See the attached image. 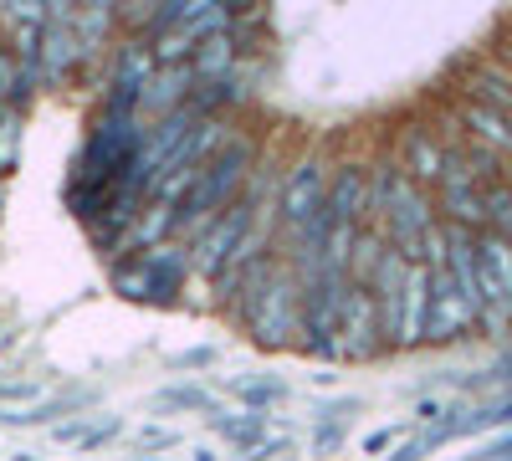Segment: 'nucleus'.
<instances>
[{"label":"nucleus","mask_w":512,"mask_h":461,"mask_svg":"<svg viewBox=\"0 0 512 461\" xmlns=\"http://www.w3.org/2000/svg\"><path fill=\"white\" fill-rule=\"evenodd\" d=\"M246 164H251V144H236V149H226L216 164H205V170L195 175V185H190V195H185V205H180V216H175V226L180 231H205L210 226V205H226V195L241 185V175H246Z\"/></svg>","instance_id":"nucleus-2"},{"label":"nucleus","mask_w":512,"mask_h":461,"mask_svg":"<svg viewBox=\"0 0 512 461\" xmlns=\"http://www.w3.org/2000/svg\"><path fill=\"white\" fill-rule=\"evenodd\" d=\"M338 339L328 344L333 354H344V359H364L384 344V328H379V308H374V292L369 282L349 277L344 287V303H338V323H333Z\"/></svg>","instance_id":"nucleus-3"},{"label":"nucleus","mask_w":512,"mask_h":461,"mask_svg":"<svg viewBox=\"0 0 512 461\" xmlns=\"http://www.w3.org/2000/svg\"><path fill=\"white\" fill-rule=\"evenodd\" d=\"M11 149H16V113L0 123V164H11Z\"/></svg>","instance_id":"nucleus-10"},{"label":"nucleus","mask_w":512,"mask_h":461,"mask_svg":"<svg viewBox=\"0 0 512 461\" xmlns=\"http://www.w3.org/2000/svg\"><path fill=\"white\" fill-rule=\"evenodd\" d=\"M497 57L512 67V31H502V36H497Z\"/></svg>","instance_id":"nucleus-11"},{"label":"nucleus","mask_w":512,"mask_h":461,"mask_svg":"<svg viewBox=\"0 0 512 461\" xmlns=\"http://www.w3.org/2000/svg\"><path fill=\"white\" fill-rule=\"evenodd\" d=\"M477 308L466 303V292L456 287L451 267H431V308H425V339L431 344H456L466 333H477Z\"/></svg>","instance_id":"nucleus-4"},{"label":"nucleus","mask_w":512,"mask_h":461,"mask_svg":"<svg viewBox=\"0 0 512 461\" xmlns=\"http://www.w3.org/2000/svg\"><path fill=\"white\" fill-rule=\"evenodd\" d=\"M251 221H256L251 205H231V211H226L221 221H210V226H205V236H200V246H195V267L216 277V272L236 257V246H241V236H246V226H251Z\"/></svg>","instance_id":"nucleus-5"},{"label":"nucleus","mask_w":512,"mask_h":461,"mask_svg":"<svg viewBox=\"0 0 512 461\" xmlns=\"http://www.w3.org/2000/svg\"><path fill=\"white\" fill-rule=\"evenodd\" d=\"M241 282H256L251 292V328H256V339H267V344H282L297 333V323H303V282H292L287 267H272V262H256Z\"/></svg>","instance_id":"nucleus-1"},{"label":"nucleus","mask_w":512,"mask_h":461,"mask_svg":"<svg viewBox=\"0 0 512 461\" xmlns=\"http://www.w3.org/2000/svg\"><path fill=\"white\" fill-rule=\"evenodd\" d=\"M185 77H190L185 67L164 72V77H154V72H149V77H144V93H139V98H144L149 108H169V103H180V82H185Z\"/></svg>","instance_id":"nucleus-9"},{"label":"nucleus","mask_w":512,"mask_h":461,"mask_svg":"<svg viewBox=\"0 0 512 461\" xmlns=\"http://www.w3.org/2000/svg\"><path fill=\"white\" fill-rule=\"evenodd\" d=\"M502 374H507V380H512V359H507V364H502Z\"/></svg>","instance_id":"nucleus-12"},{"label":"nucleus","mask_w":512,"mask_h":461,"mask_svg":"<svg viewBox=\"0 0 512 461\" xmlns=\"http://www.w3.org/2000/svg\"><path fill=\"white\" fill-rule=\"evenodd\" d=\"M328 205V195H323V175H318V164H297V175L282 185V216H287V226H303V221H313L318 211Z\"/></svg>","instance_id":"nucleus-8"},{"label":"nucleus","mask_w":512,"mask_h":461,"mask_svg":"<svg viewBox=\"0 0 512 461\" xmlns=\"http://www.w3.org/2000/svg\"><path fill=\"white\" fill-rule=\"evenodd\" d=\"M446 159H451V144H441V134L431 129H410L400 144V170L415 175L425 190H436V180L446 175Z\"/></svg>","instance_id":"nucleus-7"},{"label":"nucleus","mask_w":512,"mask_h":461,"mask_svg":"<svg viewBox=\"0 0 512 461\" xmlns=\"http://www.w3.org/2000/svg\"><path fill=\"white\" fill-rule=\"evenodd\" d=\"M456 118H461V134L472 139V144H487V149H497L502 159H512V113L466 98V103L456 108Z\"/></svg>","instance_id":"nucleus-6"}]
</instances>
